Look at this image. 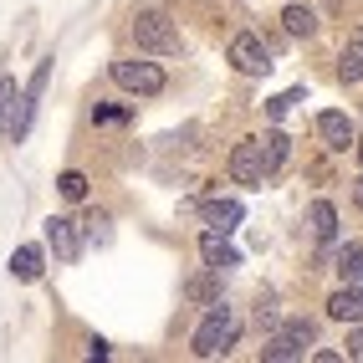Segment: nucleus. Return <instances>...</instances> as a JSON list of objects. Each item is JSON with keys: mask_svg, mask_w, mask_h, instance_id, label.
I'll return each mask as SVG.
<instances>
[{"mask_svg": "<svg viewBox=\"0 0 363 363\" xmlns=\"http://www.w3.org/2000/svg\"><path fill=\"white\" fill-rule=\"evenodd\" d=\"M235 337H240V323H235V312L215 297L210 302V312H205V323L195 328V353L200 358H220V353H230L235 348Z\"/></svg>", "mask_w": 363, "mask_h": 363, "instance_id": "1", "label": "nucleus"}, {"mask_svg": "<svg viewBox=\"0 0 363 363\" xmlns=\"http://www.w3.org/2000/svg\"><path fill=\"white\" fill-rule=\"evenodd\" d=\"M31 113H36L31 92H21L11 77H0V133H6V143H21L31 133Z\"/></svg>", "mask_w": 363, "mask_h": 363, "instance_id": "2", "label": "nucleus"}, {"mask_svg": "<svg viewBox=\"0 0 363 363\" xmlns=\"http://www.w3.org/2000/svg\"><path fill=\"white\" fill-rule=\"evenodd\" d=\"M133 41L143 46V52H154V57H179V26L169 21L164 11H138L133 21Z\"/></svg>", "mask_w": 363, "mask_h": 363, "instance_id": "3", "label": "nucleus"}, {"mask_svg": "<svg viewBox=\"0 0 363 363\" xmlns=\"http://www.w3.org/2000/svg\"><path fill=\"white\" fill-rule=\"evenodd\" d=\"M312 337H318V328H312L307 318H292V323H286L277 337H272V343H266L261 348V358L266 363H286V358H302L307 348H312Z\"/></svg>", "mask_w": 363, "mask_h": 363, "instance_id": "4", "label": "nucleus"}, {"mask_svg": "<svg viewBox=\"0 0 363 363\" xmlns=\"http://www.w3.org/2000/svg\"><path fill=\"white\" fill-rule=\"evenodd\" d=\"M113 82L123 92H138V98H159L164 92V72L154 62H113Z\"/></svg>", "mask_w": 363, "mask_h": 363, "instance_id": "5", "label": "nucleus"}, {"mask_svg": "<svg viewBox=\"0 0 363 363\" xmlns=\"http://www.w3.org/2000/svg\"><path fill=\"white\" fill-rule=\"evenodd\" d=\"M230 179L246 184V189H261L266 184V164H261V143L256 138H240L230 149Z\"/></svg>", "mask_w": 363, "mask_h": 363, "instance_id": "6", "label": "nucleus"}, {"mask_svg": "<svg viewBox=\"0 0 363 363\" xmlns=\"http://www.w3.org/2000/svg\"><path fill=\"white\" fill-rule=\"evenodd\" d=\"M230 62H235V72H246V77H266V72H272V52H266V41L251 36V31H240L230 41Z\"/></svg>", "mask_w": 363, "mask_h": 363, "instance_id": "7", "label": "nucleus"}, {"mask_svg": "<svg viewBox=\"0 0 363 363\" xmlns=\"http://www.w3.org/2000/svg\"><path fill=\"white\" fill-rule=\"evenodd\" d=\"M46 240H52V251L62 266H72L82 256V220H72V215H52L46 220Z\"/></svg>", "mask_w": 363, "mask_h": 363, "instance_id": "8", "label": "nucleus"}, {"mask_svg": "<svg viewBox=\"0 0 363 363\" xmlns=\"http://www.w3.org/2000/svg\"><path fill=\"white\" fill-rule=\"evenodd\" d=\"M328 318H337V323H363V281L337 286V292L328 297Z\"/></svg>", "mask_w": 363, "mask_h": 363, "instance_id": "9", "label": "nucleus"}, {"mask_svg": "<svg viewBox=\"0 0 363 363\" xmlns=\"http://www.w3.org/2000/svg\"><path fill=\"white\" fill-rule=\"evenodd\" d=\"M200 256H205L210 272H230V266H240L235 246H230V240H225L220 230H205V235H200Z\"/></svg>", "mask_w": 363, "mask_h": 363, "instance_id": "10", "label": "nucleus"}, {"mask_svg": "<svg viewBox=\"0 0 363 363\" xmlns=\"http://www.w3.org/2000/svg\"><path fill=\"white\" fill-rule=\"evenodd\" d=\"M318 133H323L328 149H337V154L353 149V118H348V113H323V118H318Z\"/></svg>", "mask_w": 363, "mask_h": 363, "instance_id": "11", "label": "nucleus"}, {"mask_svg": "<svg viewBox=\"0 0 363 363\" xmlns=\"http://www.w3.org/2000/svg\"><path fill=\"white\" fill-rule=\"evenodd\" d=\"M240 215H246V210H240L235 200H210V205H205V220H210V230H220V235H230V230L240 225Z\"/></svg>", "mask_w": 363, "mask_h": 363, "instance_id": "12", "label": "nucleus"}, {"mask_svg": "<svg viewBox=\"0 0 363 363\" xmlns=\"http://www.w3.org/2000/svg\"><path fill=\"white\" fill-rule=\"evenodd\" d=\"M337 77H343V82H363V31H353V41L343 46V62H337Z\"/></svg>", "mask_w": 363, "mask_h": 363, "instance_id": "13", "label": "nucleus"}, {"mask_svg": "<svg viewBox=\"0 0 363 363\" xmlns=\"http://www.w3.org/2000/svg\"><path fill=\"white\" fill-rule=\"evenodd\" d=\"M256 143H261V164H266V179H272L277 169L286 164V133H261Z\"/></svg>", "mask_w": 363, "mask_h": 363, "instance_id": "14", "label": "nucleus"}, {"mask_svg": "<svg viewBox=\"0 0 363 363\" xmlns=\"http://www.w3.org/2000/svg\"><path fill=\"white\" fill-rule=\"evenodd\" d=\"M11 277H16V281H36V277H41V251H36V246H21V251L11 256Z\"/></svg>", "mask_w": 363, "mask_h": 363, "instance_id": "15", "label": "nucleus"}, {"mask_svg": "<svg viewBox=\"0 0 363 363\" xmlns=\"http://www.w3.org/2000/svg\"><path fill=\"white\" fill-rule=\"evenodd\" d=\"M307 220H312V235H318V240H333V235H337V210H333L328 200H318V205H312V215H307Z\"/></svg>", "mask_w": 363, "mask_h": 363, "instance_id": "16", "label": "nucleus"}, {"mask_svg": "<svg viewBox=\"0 0 363 363\" xmlns=\"http://www.w3.org/2000/svg\"><path fill=\"white\" fill-rule=\"evenodd\" d=\"M281 26L292 31V36H312V31H318V16H312L307 6H286L281 11Z\"/></svg>", "mask_w": 363, "mask_h": 363, "instance_id": "17", "label": "nucleus"}, {"mask_svg": "<svg viewBox=\"0 0 363 363\" xmlns=\"http://www.w3.org/2000/svg\"><path fill=\"white\" fill-rule=\"evenodd\" d=\"M337 277H343L348 286L363 281V246H343V251H337Z\"/></svg>", "mask_w": 363, "mask_h": 363, "instance_id": "18", "label": "nucleus"}, {"mask_svg": "<svg viewBox=\"0 0 363 363\" xmlns=\"http://www.w3.org/2000/svg\"><path fill=\"white\" fill-rule=\"evenodd\" d=\"M297 103H307V92H302V87H292V92H277V98L266 103V113H272V118H286Z\"/></svg>", "mask_w": 363, "mask_h": 363, "instance_id": "19", "label": "nucleus"}, {"mask_svg": "<svg viewBox=\"0 0 363 363\" xmlns=\"http://www.w3.org/2000/svg\"><path fill=\"white\" fill-rule=\"evenodd\" d=\"M57 189H62V200H87V179L77 174V169H67V174L57 179Z\"/></svg>", "mask_w": 363, "mask_h": 363, "instance_id": "20", "label": "nucleus"}, {"mask_svg": "<svg viewBox=\"0 0 363 363\" xmlns=\"http://www.w3.org/2000/svg\"><path fill=\"white\" fill-rule=\"evenodd\" d=\"M82 230H87L92 240H98V246H108V235H113V230H108V215H103V210H87V215H82Z\"/></svg>", "mask_w": 363, "mask_h": 363, "instance_id": "21", "label": "nucleus"}, {"mask_svg": "<svg viewBox=\"0 0 363 363\" xmlns=\"http://www.w3.org/2000/svg\"><path fill=\"white\" fill-rule=\"evenodd\" d=\"M189 297H195V302H215L220 286H215V281H189Z\"/></svg>", "mask_w": 363, "mask_h": 363, "instance_id": "22", "label": "nucleus"}, {"mask_svg": "<svg viewBox=\"0 0 363 363\" xmlns=\"http://www.w3.org/2000/svg\"><path fill=\"white\" fill-rule=\"evenodd\" d=\"M92 118H98V123H123V118H128V113H123V108H98V113H92Z\"/></svg>", "mask_w": 363, "mask_h": 363, "instance_id": "23", "label": "nucleus"}, {"mask_svg": "<svg viewBox=\"0 0 363 363\" xmlns=\"http://www.w3.org/2000/svg\"><path fill=\"white\" fill-rule=\"evenodd\" d=\"M348 358H353V363H363V328L353 333V343H348Z\"/></svg>", "mask_w": 363, "mask_h": 363, "instance_id": "24", "label": "nucleus"}, {"mask_svg": "<svg viewBox=\"0 0 363 363\" xmlns=\"http://www.w3.org/2000/svg\"><path fill=\"white\" fill-rule=\"evenodd\" d=\"M353 205H358V210H363V174H358V179H353Z\"/></svg>", "mask_w": 363, "mask_h": 363, "instance_id": "25", "label": "nucleus"}, {"mask_svg": "<svg viewBox=\"0 0 363 363\" xmlns=\"http://www.w3.org/2000/svg\"><path fill=\"white\" fill-rule=\"evenodd\" d=\"M353 143H358V164H363V138H353Z\"/></svg>", "mask_w": 363, "mask_h": 363, "instance_id": "26", "label": "nucleus"}]
</instances>
